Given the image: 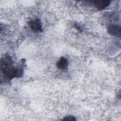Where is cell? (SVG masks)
<instances>
[{"instance_id": "6da1fadb", "label": "cell", "mask_w": 121, "mask_h": 121, "mask_svg": "<svg viewBox=\"0 0 121 121\" xmlns=\"http://www.w3.org/2000/svg\"><path fill=\"white\" fill-rule=\"evenodd\" d=\"M11 57L8 54H5L1 58L0 70L2 73L3 80L8 81L12 78L22 76L23 72L22 67L14 68Z\"/></svg>"}, {"instance_id": "277c9868", "label": "cell", "mask_w": 121, "mask_h": 121, "mask_svg": "<svg viewBox=\"0 0 121 121\" xmlns=\"http://www.w3.org/2000/svg\"><path fill=\"white\" fill-rule=\"evenodd\" d=\"M109 33L112 35L116 36H120L121 35V28L120 26L112 25L109 26L108 29Z\"/></svg>"}, {"instance_id": "5b68a950", "label": "cell", "mask_w": 121, "mask_h": 121, "mask_svg": "<svg viewBox=\"0 0 121 121\" xmlns=\"http://www.w3.org/2000/svg\"><path fill=\"white\" fill-rule=\"evenodd\" d=\"M68 64V60L64 57H61L57 63L56 66L59 69H64L67 67Z\"/></svg>"}, {"instance_id": "3957f363", "label": "cell", "mask_w": 121, "mask_h": 121, "mask_svg": "<svg viewBox=\"0 0 121 121\" xmlns=\"http://www.w3.org/2000/svg\"><path fill=\"white\" fill-rule=\"evenodd\" d=\"M95 7L98 9H102L107 7L110 3V0H95L92 1Z\"/></svg>"}, {"instance_id": "8992f818", "label": "cell", "mask_w": 121, "mask_h": 121, "mask_svg": "<svg viewBox=\"0 0 121 121\" xmlns=\"http://www.w3.org/2000/svg\"><path fill=\"white\" fill-rule=\"evenodd\" d=\"M63 121H76V119L75 117L72 115H68L67 116H65L64 117V118L62 120Z\"/></svg>"}, {"instance_id": "7a4b0ae2", "label": "cell", "mask_w": 121, "mask_h": 121, "mask_svg": "<svg viewBox=\"0 0 121 121\" xmlns=\"http://www.w3.org/2000/svg\"><path fill=\"white\" fill-rule=\"evenodd\" d=\"M29 25L31 30L34 32H42L43 31L41 21L39 18H36L29 22Z\"/></svg>"}]
</instances>
